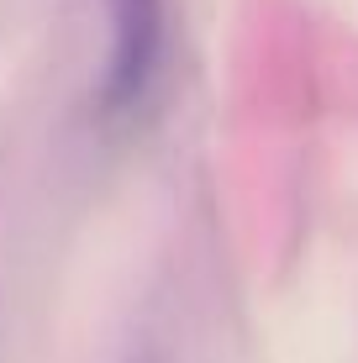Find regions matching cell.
<instances>
[{
	"mask_svg": "<svg viewBox=\"0 0 358 363\" xmlns=\"http://www.w3.org/2000/svg\"><path fill=\"white\" fill-rule=\"evenodd\" d=\"M111 11V64L101 79V106L111 116L147 95L164 53V0H106Z\"/></svg>",
	"mask_w": 358,
	"mask_h": 363,
	"instance_id": "1",
	"label": "cell"
}]
</instances>
